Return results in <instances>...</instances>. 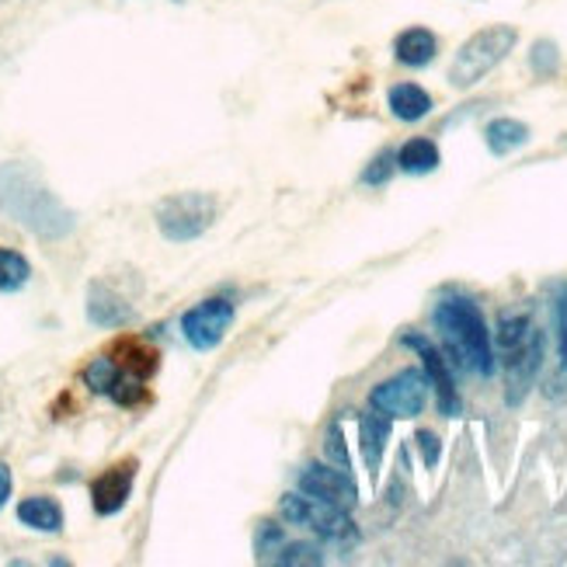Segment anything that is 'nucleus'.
Segmentation results:
<instances>
[{
  "instance_id": "obj_1",
  "label": "nucleus",
  "mask_w": 567,
  "mask_h": 567,
  "mask_svg": "<svg viewBox=\"0 0 567 567\" xmlns=\"http://www.w3.org/2000/svg\"><path fill=\"white\" fill-rule=\"evenodd\" d=\"M0 212L42 241H63L77 227V216L42 185L28 164H0Z\"/></svg>"
},
{
  "instance_id": "obj_2",
  "label": "nucleus",
  "mask_w": 567,
  "mask_h": 567,
  "mask_svg": "<svg viewBox=\"0 0 567 567\" xmlns=\"http://www.w3.org/2000/svg\"><path fill=\"white\" fill-rule=\"evenodd\" d=\"M157 365L160 356L150 345L140 338H119L105 356L91 359L80 370V379L91 394H102L119 408H143L150 400L146 383L157 373Z\"/></svg>"
},
{
  "instance_id": "obj_3",
  "label": "nucleus",
  "mask_w": 567,
  "mask_h": 567,
  "mask_svg": "<svg viewBox=\"0 0 567 567\" xmlns=\"http://www.w3.org/2000/svg\"><path fill=\"white\" fill-rule=\"evenodd\" d=\"M431 321L446 345V352L453 356L460 370L474 376H491L494 373V345L491 331L484 324V313L474 299L466 296H446L431 310Z\"/></svg>"
},
{
  "instance_id": "obj_4",
  "label": "nucleus",
  "mask_w": 567,
  "mask_h": 567,
  "mask_svg": "<svg viewBox=\"0 0 567 567\" xmlns=\"http://www.w3.org/2000/svg\"><path fill=\"white\" fill-rule=\"evenodd\" d=\"M498 352L505 365V400L519 408L543 370V335L526 313L508 310L498 321Z\"/></svg>"
},
{
  "instance_id": "obj_5",
  "label": "nucleus",
  "mask_w": 567,
  "mask_h": 567,
  "mask_svg": "<svg viewBox=\"0 0 567 567\" xmlns=\"http://www.w3.org/2000/svg\"><path fill=\"white\" fill-rule=\"evenodd\" d=\"M515 42H519L515 25H488V28L474 31V36L460 46L453 66H449V85L460 91L480 85V80L512 53Z\"/></svg>"
},
{
  "instance_id": "obj_6",
  "label": "nucleus",
  "mask_w": 567,
  "mask_h": 567,
  "mask_svg": "<svg viewBox=\"0 0 567 567\" xmlns=\"http://www.w3.org/2000/svg\"><path fill=\"white\" fill-rule=\"evenodd\" d=\"M216 220V203L206 192H178L157 206V227L168 241L185 244L203 237Z\"/></svg>"
},
{
  "instance_id": "obj_7",
  "label": "nucleus",
  "mask_w": 567,
  "mask_h": 567,
  "mask_svg": "<svg viewBox=\"0 0 567 567\" xmlns=\"http://www.w3.org/2000/svg\"><path fill=\"white\" fill-rule=\"evenodd\" d=\"M279 512H282V519H286V523L304 526V529L317 532V537H324L331 543H348V540L356 543V523L348 519V512L317 502V498H310L304 491L282 498Z\"/></svg>"
},
{
  "instance_id": "obj_8",
  "label": "nucleus",
  "mask_w": 567,
  "mask_h": 567,
  "mask_svg": "<svg viewBox=\"0 0 567 567\" xmlns=\"http://www.w3.org/2000/svg\"><path fill=\"white\" fill-rule=\"evenodd\" d=\"M431 383L425 376V370H404L390 376L387 383H379L370 394V408H376L387 418H418L425 411Z\"/></svg>"
},
{
  "instance_id": "obj_9",
  "label": "nucleus",
  "mask_w": 567,
  "mask_h": 567,
  "mask_svg": "<svg viewBox=\"0 0 567 567\" xmlns=\"http://www.w3.org/2000/svg\"><path fill=\"white\" fill-rule=\"evenodd\" d=\"M233 317H237V310H233L230 299L209 296L203 304H195L192 310L181 313V335H185V342L195 352H212V348L227 338Z\"/></svg>"
},
{
  "instance_id": "obj_10",
  "label": "nucleus",
  "mask_w": 567,
  "mask_h": 567,
  "mask_svg": "<svg viewBox=\"0 0 567 567\" xmlns=\"http://www.w3.org/2000/svg\"><path fill=\"white\" fill-rule=\"evenodd\" d=\"M400 342H404V348H411V352H418L422 370H425V376L431 383V390H436L439 411L446 414V418H456V414L463 411V397L456 390L453 373H449V365H446V356L425 335H414V331H408V335L400 338Z\"/></svg>"
},
{
  "instance_id": "obj_11",
  "label": "nucleus",
  "mask_w": 567,
  "mask_h": 567,
  "mask_svg": "<svg viewBox=\"0 0 567 567\" xmlns=\"http://www.w3.org/2000/svg\"><path fill=\"white\" fill-rule=\"evenodd\" d=\"M299 491L317 498L324 505H335V508H356L359 502V491H356V480L348 477V471L342 466H327V463H307L299 471Z\"/></svg>"
},
{
  "instance_id": "obj_12",
  "label": "nucleus",
  "mask_w": 567,
  "mask_h": 567,
  "mask_svg": "<svg viewBox=\"0 0 567 567\" xmlns=\"http://www.w3.org/2000/svg\"><path fill=\"white\" fill-rule=\"evenodd\" d=\"M137 471H140V460H119L112 463L108 471H102L91 480V508L98 515H115L123 512L129 494H132V484H137Z\"/></svg>"
},
{
  "instance_id": "obj_13",
  "label": "nucleus",
  "mask_w": 567,
  "mask_h": 567,
  "mask_svg": "<svg viewBox=\"0 0 567 567\" xmlns=\"http://www.w3.org/2000/svg\"><path fill=\"white\" fill-rule=\"evenodd\" d=\"M436 56H439V36L431 28L414 25L394 39V60L400 66H408V70H422V66H428Z\"/></svg>"
},
{
  "instance_id": "obj_14",
  "label": "nucleus",
  "mask_w": 567,
  "mask_h": 567,
  "mask_svg": "<svg viewBox=\"0 0 567 567\" xmlns=\"http://www.w3.org/2000/svg\"><path fill=\"white\" fill-rule=\"evenodd\" d=\"M88 321L94 327H126L132 321V307L105 282H91L88 289Z\"/></svg>"
},
{
  "instance_id": "obj_15",
  "label": "nucleus",
  "mask_w": 567,
  "mask_h": 567,
  "mask_svg": "<svg viewBox=\"0 0 567 567\" xmlns=\"http://www.w3.org/2000/svg\"><path fill=\"white\" fill-rule=\"evenodd\" d=\"M390 439V418L379 414L376 408L365 411L359 418V449H362V460L370 466V474L379 471V460H383V449H387Z\"/></svg>"
},
{
  "instance_id": "obj_16",
  "label": "nucleus",
  "mask_w": 567,
  "mask_h": 567,
  "mask_svg": "<svg viewBox=\"0 0 567 567\" xmlns=\"http://www.w3.org/2000/svg\"><path fill=\"white\" fill-rule=\"evenodd\" d=\"M387 108H390L394 119H400V123H422L436 105H431V94L422 85H411V80H404V85L390 88Z\"/></svg>"
},
{
  "instance_id": "obj_17",
  "label": "nucleus",
  "mask_w": 567,
  "mask_h": 567,
  "mask_svg": "<svg viewBox=\"0 0 567 567\" xmlns=\"http://www.w3.org/2000/svg\"><path fill=\"white\" fill-rule=\"evenodd\" d=\"M18 523L36 529V532L56 537V532H63V508H60L56 498L31 494V498H25V502H18Z\"/></svg>"
},
{
  "instance_id": "obj_18",
  "label": "nucleus",
  "mask_w": 567,
  "mask_h": 567,
  "mask_svg": "<svg viewBox=\"0 0 567 567\" xmlns=\"http://www.w3.org/2000/svg\"><path fill=\"white\" fill-rule=\"evenodd\" d=\"M439 164H442V154H439L436 140H428V137H414L397 150V168L408 175H431Z\"/></svg>"
},
{
  "instance_id": "obj_19",
  "label": "nucleus",
  "mask_w": 567,
  "mask_h": 567,
  "mask_svg": "<svg viewBox=\"0 0 567 567\" xmlns=\"http://www.w3.org/2000/svg\"><path fill=\"white\" fill-rule=\"evenodd\" d=\"M484 140H488V150L494 157H505L529 143V126L519 119H491L488 129H484Z\"/></svg>"
},
{
  "instance_id": "obj_20",
  "label": "nucleus",
  "mask_w": 567,
  "mask_h": 567,
  "mask_svg": "<svg viewBox=\"0 0 567 567\" xmlns=\"http://www.w3.org/2000/svg\"><path fill=\"white\" fill-rule=\"evenodd\" d=\"M28 279H31L28 258L11 252V247H0V293H18L28 286Z\"/></svg>"
},
{
  "instance_id": "obj_21",
  "label": "nucleus",
  "mask_w": 567,
  "mask_h": 567,
  "mask_svg": "<svg viewBox=\"0 0 567 567\" xmlns=\"http://www.w3.org/2000/svg\"><path fill=\"white\" fill-rule=\"evenodd\" d=\"M269 564H279V567H293V564H324V550L313 546V543H282L279 554H272Z\"/></svg>"
},
{
  "instance_id": "obj_22",
  "label": "nucleus",
  "mask_w": 567,
  "mask_h": 567,
  "mask_svg": "<svg viewBox=\"0 0 567 567\" xmlns=\"http://www.w3.org/2000/svg\"><path fill=\"white\" fill-rule=\"evenodd\" d=\"M282 543H286V532H282V526H275V523H261L258 526V532H255V554H258L261 564L272 560V554H279Z\"/></svg>"
},
{
  "instance_id": "obj_23",
  "label": "nucleus",
  "mask_w": 567,
  "mask_h": 567,
  "mask_svg": "<svg viewBox=\"0 0 567 567\" xmlns=\"http://www.w3.org/2000/svg\"><path fill=\"white\" fill-rule=\"evenodd\" d=\"M557 63H560V53H557V46H554V42L540 39L537 46H532V53H529V66H532V70H537L540 77L557 74Z\"/></svg>"
},
{
  "instance_id": "obj_24",
  "label": "nucleus",
  "mask_w": 567,
  "mask_h": 567,
  "mask_svg": "<svg viewBox=\"0 0 567 567\" xmlns=\"http://www.w3.org/2000/svg\"><path fill=\"white\" fill-rule=\"evenodd\" d=\"M394 164H397V154H379L370 168L362 171V181L365 185H387L394 175Z\"/></svg>"
},
{
  "instance_id": "obj_25",
  "label": "nucleus",
  "mask_w": 567,
  "mask_h": 567,
  "mask_svg": "<svg viewBox=\"0 0 567 567\" xmlns=\"http://www.w3.org/2000/svg\"><path fill=\"white\" fill-rule=\"evenodd\" d=\"M557 345H560V373H567V282L557 296Z\"/></svg>"
},
{
  "instance_id": "obj_26",
  "label": "nucleus",
  "mask_w": 567,
  "mask_h": 567,
  "mask_svg": "<svg viewBox=\"0 0 567 567\" xmlns=\"http://www.w3.org/2000/svg\"><path fill=\"white\" fill-rule=\"evenodd\" d=\"M342 442H345V439H342V428L331 425V428H327V449H331V456L338 460L342 471H348V456H345V446H342Z\"/></svg>"
},
{
  "instance_id": "obj_27",
  "label": "nucleus",
  "mask_w": 567,
  "mask_h": 567,
  "mask_svg": "<svg viewBox=\"0 0 567 567\" xmlns=\"http://www.w3.org/2000/svg\"><path fill=\"white\" fill-rule=\"evenodd\" d=\"M418 442H422L425 463L436 466V463H439V439H436V431H418Z\"/></svg>"
},
{
  "instance_id": "obj_28",
  "label": "nucleus",
  "mask_w": 567,
  "mask_h": 567,
  "mask_svg": "<svg viewBox=\"0 0 567 567\" xmlns=\"http://www.w3.org/2000/svg\"><path fill=\"white\" fill-rule=\"evenodd\" d=\"M11 488H14L11 466H8V463H0V508H4V505H8V498H11Z\"/></svg>"
},
{
  "instance_id": "obj_29",
  "label": "nucleus",
  "mask_w": 567,
  "mask_h": 567,
  "mask_svg": "<svg viewBox=\"0 0 567 567\" xmlns=\"http://www.w3.org/2000/svg\"><path fill=\"white\" fill-rule=\"evenodd\" d=\"M175 4H181V0H175Z\"/></svg>"
}]
</instances>
